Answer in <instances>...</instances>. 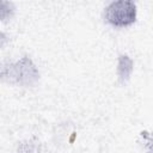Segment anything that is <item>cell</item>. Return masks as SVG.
Returning a JSON list of instances; mask_svg holds the SVG:
<instances>
[{
  "mask_svg": "<svg viewBox=\"0 0 153 153\" xmlns=\"http://www.w3.org/2000/svg\"><path fill=\"white\" fill-rule=\"evenodd\" d=\"M105 19L117 27L131 25L136 19V5L129 0L111 2L105 10Z\"/></svg>",
  "mask_w": 153,
  "mask_h": 153,
  "instance_id": "cell-1",
  "label": "cell"
},
{
  "mask_svg": "<svg viewBox=\"0 0 153 153\" xmlns=\"http://www.w3.org/2000/svg\"><path fill=\"white\" fill-rule=\"evenodd\" d=\"M131 71H133L131 59H129L127 55H121L118 59V68H117V73H118L121 82H124L128 80Z\"/></svg>",
  "mask_w": 153,
  "mask_h": 153,
  "instance_id": "cell-3",
  "label": "cell"
},
{
  "mask_svg": "<svg viewBox=\"0 0 153 153\" xmlns=\"http://www.w3.org/2000/svg\"><path fill=\"white\" fill-rule=\"evenodd\" d=\"M14 78L18 79L19 82L25 80L26 82H30V79H36L37 78V71L35 66L31 63V61L26 57L20 60L14 67H13V74Z\"/></svg>",
  "mask_w": 153,
  "mask_h": 153,
  "instance_id": "cell-2",
  "label": "cell"
}]
</instances>
